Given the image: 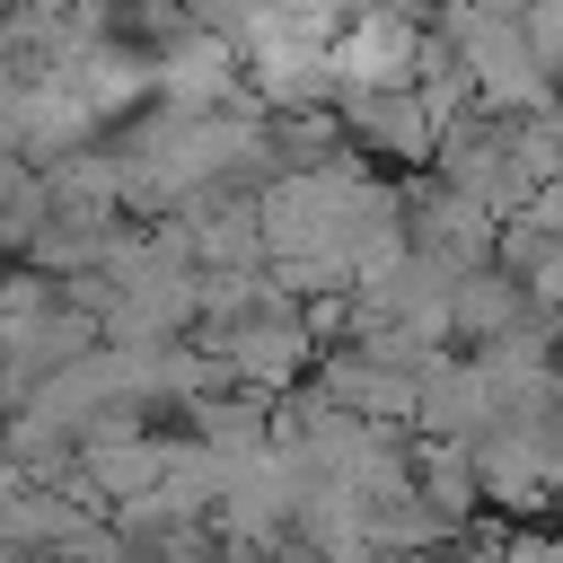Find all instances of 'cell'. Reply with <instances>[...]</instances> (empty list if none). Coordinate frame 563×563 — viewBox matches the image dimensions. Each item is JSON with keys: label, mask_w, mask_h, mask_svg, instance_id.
Returning a JSON list of instances; mask_svg holds the SVG:
<instances>
[{"label": "cell", "mask_w": 563, "mask_h": 563, "mask_svg": "<svg viewBox=\"0 0 563 563\" xmlns=\"http://www.w3.org/2000/svg\"><path fill=\"white\" fill-rule=\"evenodd\" d=\"M325 70L343 79V88H413V70H422V35L378 0V9H352V26L325 44Z\"/></svg>", "instance_id": "6da1fadb"}]
</instances>
